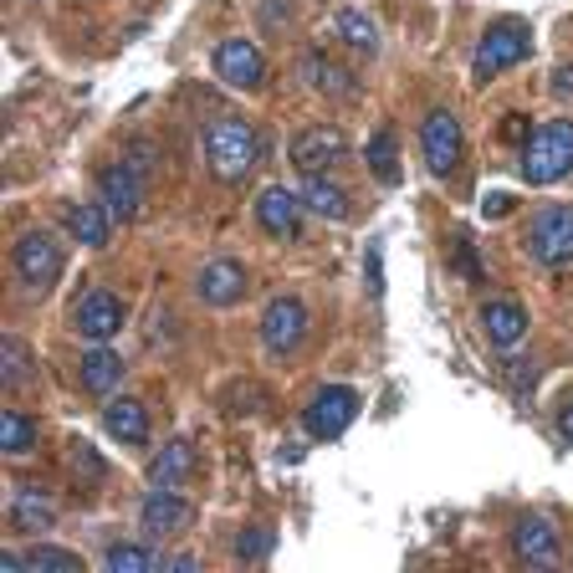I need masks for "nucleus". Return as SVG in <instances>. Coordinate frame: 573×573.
<instances>
[{
  "label": "nucleus",
  "mask_w": 573,
  "mask_h": 573,
  "mask_svg": "<svg viewBox=\"0 0 573 573\" xmlns=\"http://www.w3.org/2000/svg\"><path fill=\"white\" fill-rule=\"evenodd\" d=\"M67 235H73L77 246L103 251V246H108V235H113V216H108L103 200H92V206H73V210H67Z\"/></svg>",
  "instance_id": "20"
},
{
  "label": "nucleus",
  "mask_w": 573,
  "mask_h": 573,
  "mask_svg": "<svg viewBox=\"0 0 573 573\" xmlns=\"http://www.w3.org/2000/svg\"><path fill=\"white\" fill-rule=\"evenodd\" d=\"M553 98H573V62L553 67Z\"/></svg>",
  "instance_id": "34"
},
{
  "label": "nucleus",
  "mask_w": 573,
  "mask_h": 573,
  "mask_svg": "<svg viewBox=\"0 0 573 573\" xmlns=\"http://www.w3.org/2000/svg\"><path fill=\"white\" fill-rule=\"evenodd\" d=\"M0 445H5V456H31L36 451V420L26 410H5L0 415Z\"/></svg>",
  "instance_id": "28"
},
{
  "label": "nucleus",
  "mask_w": 573,
  "mask_h": 573,
  "mask_svg": "<svg viewBox=\"0 0 573 573\" xmlns=\"http://www.w3.org/2000/svg\"><path fill=\"white\" fill-rule=\"evenodd\" d=\"M308 339V308L297 297H272L262 312V343L272 353H293Z\"/></svg>",
  "instance_id": "14"
},
{
  "label": "nucleus",
  "mask_w": 573,
  "mask_h": 573,
  "mask_svg": "<svg viewBox=\"0 0 573 573\" xmlns=\"http://www.w3.org/2000/svg\"><path fill=\"white\" fill-rule=\"evenodd\" d=\"M31 374H36V359H31L26 343H21V339H5V343H0V379L15 389V384H26Z\"/></svg>",
  "instance_id": "30"
},
{
  "label": "nucleus",
  "mask_w": 573,
  "mask_h": 573,
  "mask_svg": "<svg viewBox=\"0 0 573 573\" xmlns=\"http://www.w3.org/2000/svg\"><path fill=\"white\" fill-rule=\"evenodd\" d=\"M339 159H343V133L333 123H312V129H302L293 139V164L302 175H323L328 164Z\"/></svg>",
  "instance_id": "16"
},
{
  "label": "nucleus",
  "mask_w": 573,
  "mask_h": 573,
  "mask_svg": "<svg viewBox=\"0 0 573 573\" xmlns=\"http://www.w3.org/2000/svg\"><path fill=\"white\" fill-rule=\"evenodd\" d=\"M0 573H26V553H0Z\"/></svg>",
  "instance_id": "39"
},
{
  "label": "nucleus",
  "mask_w": 573,
  "mask_h": 573,
  "mask_svg": "<svg viewBox=\"0 0 573 573\" xmlns=\"http://www.w3.org/2000/svg\"><path fill=\"white\" fill-rule=\"evenodd\" d=\"M52 522H57V502L46 497V486L42 482H21V486H15L11 528L26 532V538H42V532H52Z\"/></svg>",
  "instance_id": "17"
},
{
  "label": "nucleus",
  "mask_w": 573,
  "mask_h": 573,
  "mask_svg": "<svg viewBox=\"0 0 573 573\" xmlns=\"http://www.w3.org/2000/svg\"><path fill=\"white\" fill-rule=\"evenodd\" d=\"M502 133H507V139H513V144H528V118H522V113H513V118H507V129H502Z\"/></svg>",
  "instance_id": "38"
},
{
  "label": "nucleus",
  "mask_w": 573,
  "mask_h": 573,
  "mask_svg": "<svg viewBox=\"0 0 573 573\" xmlns=\"http://www.w3.org/2000/svg\"><path fill=\"white\" fill-rule=\"evenodd\" d=\"M118 384H123V359H118L108 343H92L82 353V389L88 395H113Z\"/></svg>",
  "instance_id": "21"
},
{
  "label": "nucleus",
  "mask_w": 573,
  "mask_h": 573,
  "mask_svg": "<svg viewBox=\"0 0 573 573\" xmlns=\"http://www.w3.org/2000/svg\"><path fill=\"white\" fill-rule=\"evenodd\" d=\"M302 195H293L287 185H266L262 195H256V225H262L266 235H277V241H293L297 231H302Z\"/></svg>",
  "instance_id": "15"
},
{
  "label": "nucleus",
  "mask_w": 573,
  "mask_h": 573,
  "mask_svg": "<svg viewBox=\"0 0 573 573\" xmlns=\"http://www.w3.org/2000/svg\"><path fill=\"white\" fill-rule=\"evenodd\" d=\"M154 154H159V148L144 144V139H139V144H129V164L139 169V175H148V169H154Z\"/></svg>",
  "instance_id": "33"
},
{
  "label": "nucleus",
  "mask_w": 573,
  "mask_h": 573,
  "mask_svg": "<svg viewBox=\"0 0 573 573\" xmlns=\"http://www.w3.org/2000/svg\"><path fill=\"white\" fill-rule=\"evenodd\" d=\"M507 210H513V195H486V200H482V216H486V221H497V216H507Z\"/></svg>",
  "instance_id": "36"
},
{
  "label": "nucleus",
  "mask_w": 573,
  "mask_h": 573,
  "mask_svg": "<svg viewBox=\"0 0 573 573\" xmlns=\"http://www.w3.org/2000/svg\"><path fill=\"white\" fill-rule=\"evenodd\" d=\"M195 522V507L179 497V486H154L139 507V528H144L148 543H164V538H175Z\"/></svg>",
  "instance_id": "9"
},
{
  "label": "nucleus",
  "mask_w": 573,
  "mask_h": 573,
  "mask_svg": "<svg viewBox=\"0 0 573 573\" xmlns=\"http://www.w3.org/2000/svg\"><path fill=\"white\" fill-rule=\"evenodd\" d=\"M359 389H349V384H323L318 395L308 399V410H302V426H308L312 441H339L343 430L359 420Z\"/></svg>",
  "instance_id": "6"
},
{
  "label": "nucleus",
  "mask_w": 573,
  "mask_h": 573,
  "mask_svg": "<svg viewBox=\"0 0 573 573\" xmlns=\"http://www.w3.org/2000/svg\"><path fill=\"white\" fill-rule=\"evenodd\" d=\"M246 287H251V277L235 256H210V262L195 272V297H200L206 308H235V302L246 297Z\"/></svg>",
  "instance_id": "11"
},
{
  "label": "nucleus",
  "mask_w": 573,
  "mask_h": 573,
  "mask_svg": "<svg viewBox=\"0 0 573 573\" xmlns=\"http://www.w3.org/2000/svg\"><path fill=\"white\" fill-rule=\"evenodd\" d=\"M528 256L538 266H569L573 262V206H548L528 225Z\"/></svg>",
  "instance_id": "7"
},
{
  "label": "nucleus",
  "mask_w": 573,
  "mask_h": 573,
  "mask_svg": "<svg viewBox=\"0 0 573 573\" xmlns=\"http://www.w3.org/2000/svg\"><path fill=\"white\" fill-rule=\"evenodd\" d=\"M517 169L528 185H559L573 175V118H548L532 123L528 144L517 154Z\"/></svg>",
  "instance_id": "2"
},
{
  "label": "nucleus",
  "mask_w": 573,
  "mask_h": 573,
  "mask_svg": "<svg viewBox=\"0 0 573 573\" xmlns=\"http://www.w3.org/2000/svg\"><path fill=\"white\" fill-rule=\"evenodd\" d=\"M482 328L486 339H492V349L497 353H513L517 343L528 339V308L522 302H513V297H497V302H486L482 308Z\"/></svg>",
  "instance_id": "18"
},
{
  "label": "nucleus",
  "mask_w": 573,
  "mask_h": 573,
  "mask_svg": "<svg viewBox=\"0 0 573 573\" xmlns=\"http://www.w3.org/2000/svg\"><path fill=\"white\" fill-rule=\"evenodd\" d=\"M364 159H368V169H374L379 185H399V139H395V129L374 133L368 148H364Z\"/></svg>",
  "instance_id": "27"
},
{
  "label": "nucleus",
  "mask_w": 573,
  "mask_h": 573,
  "mask_svg": "<svg viewBox=\"0 0 573 573\" xmlns=\"http://www.w3.org/2000/svg\"><path fill=\"white\" fill-rule=\"evenodd\" d=\"M420 154H426V169L436 179L456 175L461 154H466V133H461V118L451 108H430L426 123H420Z\"/></svg>",
  "instance_id": "5"
},
{
  "label": "nucleus",
  "mask_w": 573,
  "mask_h": 573,
  "mask_svg": "<svg viewBox=\"0 0 573 573\" xmlns=\"http://www.w3.org/2000/svg\"><path fill=\"white\" fill-rule=\"evenodd\" d=\"M123 302H118L108 287H92L82 302H77V312H73V323H77V333H82V343H113L118 333H123Z\"/></svg>",
  "instance_id": "13"
},
{
  "label": "nucleus",
  "mask_w": 573,
  "mask_h": 573,
  "mask_svg": "<svg viewBox=\"0 0 573 573\" xmlns=\"http://www.w3.org/2000/svg\"><path fill=\"white\" fill-rule=\"evenodd\" d=\"M62 262H67V246H62V235L46 231V225L26 231L11 246V272H15V282H21V287H31V293L52 287V282L62 277Z\"/></svg>",
  "instance_id": "3"
},
{
  "label": "nucleus",
  "mask_w": 573,
  "mask_h": 573,
  "mask_svg": "<svg viewBox=\"0 0 573 573\" xmlns=\"http://www.w3.org/2000/svg\"><path fill=\"white\" fill-rule=\"evenodd\" d=\"M73 471H77V476H88V482H103V476H108V461L98 456L92 445L77 441V445H73Z\"/></svg>",
  "instance_id": "32"
},
{
  "label": "nucleus",
  "mask_w": 573,
  "mask_h": 573,
  "mask_svg": "<svg viewBox=\"0 0 573 573\" xmlns=\"http://www.w3.org/2000/svg\"><path fill=\"white\" fill-rule=\"evenodd\" d=\"M200 154H206V169L221 185H241L262 164V133L235 113L210 118L206 129H200Z\"/></svg>",
  "instance_id": "1"
},
{
  "label": "nucleus",
  "mask_w": 573,
  "mask_h": 573,
  "mask_svg": "<svg viewBox=\"0 0 573 573\" xmlns=\"http://www.w3.org/2000/svg\"><path fill=\"white\" fill-rule=\"evenodd\" d=\"M272 548H277L272 528H241V538H235V559L241 563H266L272 559Z\"/></svg>",
  "instance_id": "31"
},
{
  "label": "nucleus",
  "mask_w": 573,
  "mask_h": 573,
  "mask_svg": "<svg viewBox=\"0 0 573 573\" xmlns=\"http://www.w3.org/2000/svg\"><path fill=\"white\" fill-rule=\"evenodd\" d=\"M216 73H221V82H231L235 92H256L266 82L262 46L251 42V36H225V42L216 46Z\"/></svg>",
  "instance_id": "10"
},
{
  "label": "nucleus",
  "mask_w": 573,
  "mask_h": 573,
  "mask_svg": "<svg viewBox=\"0 0 573 573\" xmlns=\"http://www.w3.org/2000/svg\"><path fill=\"white\" fill-rule=\"evenodd\" d=\"M195 471V445L190 441H169L164 451H154L148 461V482L154 486H185Z\"/></svg>",
  "instance_id": "23"
},
{
  "label": "nucleus",
  "mask_w": 573,
  "mask_h": 573,
  "mask_svg": "<svg viewBox=\"0 0 573 573\" xmlns=\"http://www.w3.org/2000/svg\"><path fill=\"white\" fill-rule=\"evenodd\" d=\"M98 200L108 206L113 221H139V210H144V175H139L129 159L103 164V175H98Z\"/></svg>",
  "instance_id": "12"
},
{
  "label": "nucleus",
  "mask_w": 573,
  "mask_h": 573,
  "mask_svg": "<svg viewBox=\"0 0 573 573\" xmlns=\"http://www.w3.org/2000/svg\"><path fill=\"white\" fill-rule=\"evenodd\" d=\"M26 573H82V559L57 543H31L26 548Z\"/></svg>",
  "instance_id": "29"
},
{
  "label": "nucleus",
  "mask_w": 573,
  "mask_h": 573,
  "mask_svg": "<svg viewBox=\"0 0 573 573\" xmlns=\"http://www.w3.org/2000/svg\"><path fill=\"white\" fill-rule=\"evenodd\" d=\"M200 569V559H190V553H164V573H195Z\"/></svg>",
  "instance_id": "37"
},
{
  "label": "nucleus",
  "mask_w": 573,
  "mask_h": 573,
  "mask_svg": "<svg viewBox=\"0 0 573 573\" xmlns=\"http://www.w3.org/2000/svg\"><path fill=\"white\" fill-rule=\"evenodd\" d=\"M333 31H339V42H349L359 57H379V26H374V15L364 11H339V21H333Z\"/></svg>",
  "instance_id": "25"
},
{
  "label": "nucleus",
  "mask_w": 573,
  "mask_h": 573,
  "mask_svg": "<svg viewBox=\"0 0 573 573\" xmlns=\"http://www.w3.org/2000/svg\"><path fill=\"white\" fill-rule=\"evenodd\" d=\"M513 553L517 563H528V569H553L563 559V538L553 528V517L543 513H522L513 522Z\"/></svg>",
  "instance_id": "8"
},
{
  "label": "nucleus",
  "mask_w": 573,
  "mask_h": 573,
  "mask_svg": "<svg viewBox=\"0 0 573 573\" xmlns=\"http://www.w3.org/2000/svg\"><path fill=\"white\" fill-rule=\"evenodd\" d=\"M532 52V31L528 21H517V15H502L486 26V36L476 42V82H492L497 73L517 67V62H528Z\"/></svg>",
  "instance_id": "4"
},
{
  "label": "nucleus",
  "mask_w": 573,
  "mask_h": 573,
  "mask_svg": "<svg viewBox=\"0 0 573 573\" xmlns=\"http://www.w3.org/2000/svg\"><path fill=\"white\" fill-rule=\"evenodd\" d=\"M456 266H461V277L482 282V266H476V256H471V241H461V246H456Z\"/></svg>",
  "instance_id": "35"
},
{
  "label": "nucleus",
  "mask_w": 573,
  "mask_h": 573,
  "mask_svg": "<svg viewBox=\"0 0 573 573\" xmlns=\"http://www.w3.org/2000/svg\"><path fill=\"white\" fill-rule=\"evenodd\" d=\"M297 195H302V206H308L312 216H323V221H349V190L333 185L328 175H308Z\"/></svg>",
  "instance_id": "22"
},
{
  "label": "nucleus",
  "mask_w": 573,
  "mask_h": 573,
  "mask_svg": "<svg viewBox=\"0 0 573 573\" xmlns=\"http://www.w3.org/2000/svg\"><path fill=\"white\" fill-rule=\"evenodd\" d=\"M559 436L573 445V399H569V405H563V410H559Z\"/></svg>",
  "instance_id": "40"
},
{
  "label": "nucleus",
  "mask_w": 573,
  "mask_h": 573,
  "mask_svg": "<svg viewBox=\"0 0 573 573\" xmlns=\"http://www.w3.org/2000/svg\"><path fill=\"white\" fill-rule=\"evenodd\" d=\"M302 77H308L323 98H353V77L343 73L339 62H328L323 52H308V57H302Z\"/></svg>",
  "instance_id": "24"
},
{
  "label": "nucleus",
  "mask_w": 573,
  "mask_h": 573,
  "mask_svg": "<svg viewBox=\"0 0 573 573\" xmlns=\"http://www.w3.org/2000/svg\"><path fill=\"white\" fill-rule=\"evenodd\" d=\"M103 430L118 445H148V410L139 399H108Z\"/></svg>",
  "instance_id": "19"
},
{
  "label": "nucleus",
  "mask_w": 573,
  "mask_h": 573,
  "mask_svg": "<svg viewBox=\"0 0 573 573\" xmlns=\"http://www.w3.org/2000/svg\"><path fill=\"white\" fill-rule=\"evenodd\" d=\"M103 569L108 573H164V553L144 543H113L103 553Z\"/></svg>",
  "instance_id": "26"
}]
</instances>
